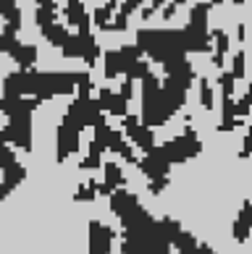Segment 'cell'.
Listing matches in <instances>:
<instances>
[{"label": "cell", "mask_w": 252, "mask_h": 254, "mask_svg": "<svg viewBox=\"0 0 252 254\" xmlns=\"http://www.w3.org/2000/svg\"><path fill=\"white\" fill-rule=\"evenodd\" d=\"M82 126H77L69 116H63L61 126H58V163H63L69 155H74L79 149V139H82Z\"/></svg>", "instance_id": "obj_1"}, {"label": "cell", "mask_w": 252, "mask_h": 254, "mask_svg": "<svg viewBox=\"0 0 252 254\" xmlns=\"http://www.w3.org/2000/svg\"><path fill=\"white\" fill-rule=\"evenodd\" d=\"M124 128H126V134L132 136V142L142 149L145 155H150L153 149H155V142H153V134H150V126H145V124H137V118H132L129 116L126 118V124H124Z\"/></svg>", "instance_id": "obj_2"}, {"label": "cell", "mask_w": 252, "mask_h": 254, "mask_svg": "<svg viewBox=\"0 0 252 254\" xmlns=\"http://www.w3.org/2000/svg\"><path fill=\"white\" fill-rule=\"evenodd\" d=\"M5 55H11V61H16L21 71H29L32 65L37 63V48H34V45L21 42V40H16V42L11 45V50H8Z\"/></svg>", "instance_id": "obj_3"}, {"label": "cell", "mask_w": 252, "mask_h": 254, "mask_svg": "<svg viewBox=\"0 0 252 254\" xmlns=\"http://www.w3.org/2000/svg\"><path fill=\"white\" fill-rule=\"evenodd\" d=\"M18 160H16V152L11 149V144H5L3 139H0V168H11V165H16Z\"/></svg>", "instance_id": "obj_4"}, {"label": "cell", "mask_w": 252, "mask_h": 254, "mask_svg": "<svg viewBox=\"0 0 252 254\" xmlns=\"http://www.w3.org/2000/svg\"><path fill=\"white\" fill-rule=\"evenodd\" d=\"M242 73H245V53H239L237 58H234V73H231V76H242Z\"/></svg>", "instance_id": "obj_5"}, {"label": "cell", "mask_w": 252, "mask_h": 254, "mask_svg": "<svg viewBox=\"0 0 252 254\" xmlns=\"http://www.w3.org/2000/svg\"><path fill=\"white\" fill-rule=\"evenodd\" d=\"M250 152H252V131H250L247 139H245V152H242V155H250Z\"/></svg>", "instance_id": "obj_6"}, {"label": "cell", "mask_w": 252, "mask_h": 254, "mask_svg": "<svg viewBox=\"0 0 252 254\" xmlns=\"http://www.w3.org/2000/svg\"><path fill=\"white\" fill-rule=\"evenodd\" d=\"M0 113H3V102H0Z\"/></svg>", "instance_id": "obj_7"}]
</instances>
